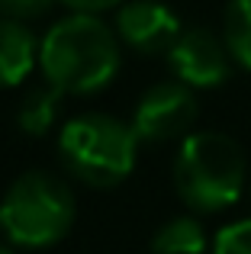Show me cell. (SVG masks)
Wrapping results in <instances>:
<instances>
[{"instance_id":"30bf717a","label":"cell","mask_w":251,"mask_h":254,"mask_svg":"<svg viewBox=\"0 0 251 254\" xmlns=\"http://www.w3.org/2000/svg\"><path fill=\"white\" fill-rule=\"evenodd\" d=\"M151 254H209V235L193 216L168 219L151 235Z\"/></svg>"},{"instance_id":"52a82bcc","label":"cell","mask_w":251,"mask_h":254,"mask_svg":"<svg viewBox=\"0 0 251 254\" xmlns=\"http://www.w3.org/2000/svg\"><path fill=\"white\" fill-rule=\"evenodd\" d=\"M113 29L123 45L138 55H168L181 36V19L161 0H126L116 10Z\"/></svg>"},{"instance_id":"3957f363","label":"cell","mask_w":251,"mask_h":254,"mask_svg":"<svg viewBox=\"0 0 251 254\" xmlns=\"http://www.w3.org/2000/svg\"><path fill=\"white\" fill-rule=\"evenodd\" d=\"M77 219V199L68 180L49 171H26L0 199V242L42 251L58 245Z\"/></svg>"},{"instance_id":"5bb4252c","label":"cell","mask_w":251,"mask_h":254,"mask_svg":"<svg viewBox=\"0 0 251 254\" xmlns=\"http://www.w3.org/2000/svg\"><path fill=\"white\" fill-rule=\"evenodd\" d=\"M62 6H68L71 13H107V10H120L126 0H58Z\"/></svg>"},{"instance_id":"277c9868","label":"cell","mask_w":251,"mask_h":254,"mask_svg":"<svg viewBox=\"0 0 251 254\" xmlns=\"http://www.w3.org/2000/svg\"><path fill=\"white\" fill-rule=\"evenodd\" d=\"M138 145L142 138L132 123L110 113H84L68 119L58 132V161L74 180L110 190L135 171Z\"/></svg>"},{"instance_id":"4fadbf2b","label":"cell","mask_w":251,"mask_h":254,"mask_svg":"<svg viewBox=\"0 0 251 254\" xmlns=\"http://www.w3.org/2000/svg\"><path fill=\"white\" fill-rule=\"evenodd\" d=\"M55 0H0V16L6 19H36L52 10Z\"/></svg>"},{"instance_id":"7c38bea8","label":"cell","mask_w":251,"mask_h":254,"mask_svg":"<svg viewBox=\"0 0 251 254\" xmlns=\"http://www.w3.org/2000/svg\"><path fill=\"white\" fill-rule=\"evenodd\" d=\"M209 254H251V219H239L219 229Z\"/></svg>"},{"instance_id":"ba28073f","label":"cell","mask_w":251,"mask_h":254,"mask_svg":"<svg viewBox=\"0 0 251 254\" xmlns=\"http://www.w3.org/2000/svg\"><path fill=\"white\" fill-rule=\"evenodd\" d=\"M39 42L42 39L23 19L0 16V90L26 84L39 68Z\"/></svg>"},{"instance_id":"6da1fadb","label":"cell","mask_w":251,"mask_h":254,"mask_svg":"<svg viewBox=\"0 0 251 254\" xmlns=\"http://www.w3.org/2000/svg\"><path fill=\"white\" fill-rule=\"evenodd\" d=\"M123 64V42L116 29L97 13H68L39 42L42 81L64 97H90L110 87Z\"/></svg>"},{"instance_id":"5b68a950","label":"cell","mask_w":251,"mask_h":254,"mask_svg":"<svg viewBox=\"0 0 251 254\" xmlns=\"http://www.w3.org/2000/svg\"><path fill=\"white\" fill-rule=\"evenodd\" d=\"M200 119V103L193 87L174 81L151 84L132 110V129L145 145H164L174 138H187Z\"/></svg>"},{"instance_id":"8fae6325","label":"cell","mask_w":251,"mask_h":254,"mask_svg":"<svg viewBox=\"0 0 251 254\" xmlns=\"http://www.w3.org/2000/svg\"><path fill=\"white\" fill-rule=\"evenodd\" d=\"M222 36H226L235 64L251 71V0H229Z\"/></svg>"},{"instance_id":"9a60e30c","label":"cell","mask_w":251,"mask_h":254,"mask_svg":"<svg viewBox=\"0 0 251 254\" xmlns=\"http://www.w3.org/2000/svg\"><path fill=\"white\" fill-rule=\"evenodd\" d=\"M0 254H16V251H13L10 242H0Z\"/></svg>"},{"instance_id":"8992f818","label":"cell","mask_w":251,"mask_h":254,"mask_svg":"<svg viewBox=\"0 0 251 254\" xmlns=\"http://www.w3.org/2000/svg\"><path fill=\"white\" fill-rule=\"evenodd\" d=\"M164 58H168V68L174 71L177 81L193 87V90H209V87L226 84L235 68L226 36L206 29V26L184 29Z\"/></svg>"},{"instance_id":"7a4b0ae2","label":"cell","mask_w":251,"mask_h":254,"mask_svg":"<svg viewBox=\"0 0 251 254\" xmlns=\"http://www.w3.org/2000/svg\"><path fill=\"white\" fill-rule=\"evenodd\" d=\"M248 161L242 145L226 132H190L174 158V190L190 212L213 216L242 199Z\"/></svg>"},{"instance_id":"9c48e42d","label":"cell","mask_w":251,"mask_h":254,"mask_svg":"<svg viewBox=\"0 0 251 254\" xmlns=\"http://www.w3.org/2000/svg\"><path fill=\"white\" fill-rule=\"evenodd\" d=\"M62 100H64V93L58 90V87H52L49 81L29 87V90L23 93V100H19V106H16L19 132L29 135V138L49 135V132L55 129L58 116H62Z\"/></svg>"}]
</instances>
